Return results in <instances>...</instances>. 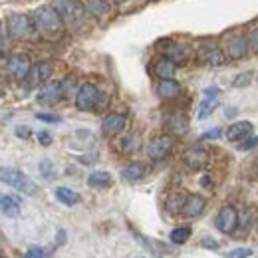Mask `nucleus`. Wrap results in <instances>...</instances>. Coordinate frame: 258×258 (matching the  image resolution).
Masks as SVG:
<instances>
[{
    "label": "nucleus",
    "instance_id": "1",
    "mask_svg": "<svg viewBox=\"0 0 258 258\" xmlns=\"http://www.w3.org/2000/svg\"><path fill=\"white\" fill-rule=\"evenodd\" d=\"M64 18L58 14V10L54 6H40L32 12V22H34V30L40 32L42 36L54 40L62 34L64 28Z\"/></svg>",
    "mask_w": 258,
    "mask_h": 258
},
{
    "label": "nucleus",
    "instance_id": "2",
    "mask_svg": "<svg viewBox=\"0 0 258 258\" xmlns=\"http://www.w3.org/2000/svg\"><path fill=\"white\" fill-rule=\"evenodd\" d=\"M0 183H6L24 195L36 193V185L16 167H0Z\"/></svg>",
    "mask_w": 258,
    "mask_h": 258
},
{
    "label": "nucleus",
    "instance_id": "3",
    "mask_svg": "<svg viewBox=\"0 0 258 258\" xmlns=\"http://www.w3.org/2000/svg\"><path fill=\"white\" fill-rule=\"evenodd\" d=\"M6 30L12 38H28L34 30V22L32 16H26V14H20V12H12L8 14L6 18Z\"/></svg>",
    "mask_w": 258,
    "mask_h": 258
},
{
    "label": "nucleus",
    "instance_id": "4",
    "mask_svg": "<svg viewBox=\"0 0 258 258\" xmlns=\"http://www.w3.org/2000/svg\"><path fill=\"white\" fill-rule=\"evenodd\" d=\"M32 70V64H30V58L28 54H12L8 58V74L14 82H26L28 74Z\"/></svg>",
    "mask_w": 258,
    "mask_h": 258
},
{
    "label": "nucleus",
    "instance_id": "5",
    "mask_svg": "<svg viewBox=\"0 0 258 258\" xmlns=\"http://www.w3.org/2000/svg\"><path fill=\"white\" fill-rule=\"evenodd\" d=\"M99 99H101V94L94 84H84L76 96V107L82 109V111H92L99 105Z\"/></svg>",
    "mask_w": 258,
    "mask_h": 258
},
{
    "label": "nucleus",
    "instance_id": "6",
    "mask_svg": "<svg viewBox=\"0 0 258 258\" xmlns=\"http://www.w3.org/2000/svg\"><path fill=\"white\" fill-rule=\"evenodd\" d=\"M238 213H236V209L232 207V205H225L221 211H219V215H217V221H215V225L217 228L221 230V232H225V234H230V232H234L236 230V226H238Z\"/></svg>",
    "mask_w": 258,
    "mask_h": 258
},
{
    "label": "nucleus",
    "instance_id": "7",
    "mask_svg": "<svg viewBox=\"0 0 258 258\" xmlns=\"http://www.w3.org/2000/svg\"><path fill=\"white\" fill-rule=\"evenodd\" d=\"M171 149H173V139L169 135H159L149 143L147 155L151 161H163L165 157H169Z\"/></svg>",
    "mask_w": 258,
    "mask_h": 258
},
{
    "label": "nucleus",
    "instance_id": "8",
    "mask_svg": "<svg viewBox=\"0 0 258 258\" xmlns=\"http://www.w3.org/2000/svg\"><path fill=\"white\" fill-rule=\"evenodd\" d=\"M66 94V88L62 82H48V84H44L42 86V90L38 92V99L42 101V103H48V105H52V103H58Z\"/></svg>",
    "mask_w": 258,
    "mask_h": 258
},
{
    "label": "nucleus",
    "instance_id": "9",
    "mask_svg": "<svg viewBox=\"0 0 258 258\" xmlns=\"http://www.w3.org/2000/svg\"><path fill=\"white\" fill-rule=\"evenodd\" d=\"M183 161L189 169L193 171H201L209 165V151L203 149V147H189L183 155Z\"/></svg>",
    "mask_w": 258,
    "mask_h": 258
},
{
    "label": "nucleus",
    "instance_id": "10",
    "mask_svg": "<svg viewBox=\"0 0 258 258\" xmlns=\"http://www.w3.org/2000/svg\"><path fill=\"white\" fill-rule=\"evenodd\" d=\"M52 6L58 10V14L64 20H78L82 14V8L78 0H52Z\"/></svg>",
    "mask_w": 258,
    "mask_h": 258
},
{
    "label": "nucleus",
    "instance_id": "11",
    "mask_svg": "<svg viewBox=\"0 0 258 258\" xmlns=\"http://www.w3.org/2000/svg\"><path fill=\"white\" fill-rule=\"evenodd\" d=\"M219 94H221V90H219V88H207V90H205V97H203L201 107H199V117H201V119L209 117V115L217 109Z\"/></svg>",
    "mask_w": 258,
    "mask_h": 258
},
{
    "label": "nucleus",
    "instance_id": "12",
    "mask_svg": "<svg viewBox=\"0 0 258 258\" xmlns=\"http://www.w3.org/2000/svg\"><path fill=\"white\" fill-rule=\"evenodd\" d=\"M205 205H207V201L201 195H189V197H185L181 215L187 217V219H195V217H199L205 211Z\"/></svg>",
    "mask_w": 258,
    "mask_h": 258
},
{
    "label": "nucleus",
    "instance_id": "13",
    "mask_svg": "<svg viewBox=\"0 0 258 258\" xmlns=\"http://www.w3.org/2000/svg\"><path fill=\"white\" fill-rule=\"evenodd\" d=\"M189 129V119L183 111H173L167 117V131L171 135H185Z\"/></svg>",
    "mask_w": 258,
    "mask_h": 258
},
{
    "label": "nucleus",
    "instance_id": "14",
    "mask_svg": "<svg viewBox=\"0 0 258 258\" xmlns=\"http://www.w3.org/2000/svg\"><path fill=\"white\" fill-rule=\"evenodd\" d=\"M123 127H125V117L119 115V113H109V115H105L103 121H101V131H103V135H107V137H113V135L121 133Z\"/></svg>",
    "mask_w": 258,
    "mask_h": 258
},
{
    "label": "nucleus",
    "instance_id": "15",
    "mask_svg": "<svg viewBox=\"0 0 258 258\" xmlns=\"http://www.w3.org/2000/svg\"><path fill=\"white\" fill-rule=\"evenodd\" d=\"M50 74H52V64L50 62H40V64L34 66L32 70H30V74L26 78V86L34 88L38 84H44L50 78Z\"/></svg>",
    "mask_w": 258,
    "mask_h": 258
},
{
    "label": "nucleus",
    "instance_id": "16",
    "mask_svg": "<svg viewBox=\"0 0 258 258\" xmlns=\"http://www.w3.org/2000/svg\"><path fill=\"white\" fill-rule=\"evenodd\" d=\"M226 50H228V58L238 60V58L246 56V52H248V40L244 36H234V38L228 40V48Z\"/></svg>",
    "mask_w": 258,
    "mask_h": 258
},
{
    "label": "nucleus",
    "instance_id": "17",
    "mask_svg": "<svg viewBox=\"0 0 258 258\" xmlns=\"http://www.w3.org/2000/svg\"><path fill=\"white\" fill-rule=\"evenodd\" d=\"M252 133V123L250 121H236L226 129V137L228 141H242Z\"/></svg>",
    "mask_w": 258,
    "mask_h": 258
},
{
    "label": "nucleus",
    "instance_id": "18",
    "mask_svg": "<svg viewBox=\"0 0 258 258\" xmlns=\"http://www.w3.org/2000/svg\"><path fill=\"white\" fill-rule=\"evenodd\" d=\"M0 211L6 217H18V213H20V199L12 197V195L0 193Z\"/></svg>",
    "mask_w": 258,
    "mask_h": 258
},
{
    "label": "nucleus",
    "instance_id": "19",
    "mask_svg": "<svg viewBox=\"0 0 258 258\" xmlns=\"http://www.w3.org/2000/svg\"><path fill=\"white\" fill-rule=\"evenodd\" d=\"M153 72H155V76L161 78V80H173V78H175V72H177V64L171 62L169 58H161V60L155 62Z\"/></svg>",
    "mask_w": 258,
    "mask_h": 258
},
{
    "label": "nucleus",
    "instance_id": "20",
    "mask_svg": "<svg viewBox=\"0 0 258 258\" xmlns=\"http://www.w3.org/2000/svg\"><path fill=\"white\" fill-rule=\"evenodd\" d=\"M157 94L163 99H175V97L181 96V86L175 80H161L157 86Z\"/></svg>",
    "mask_w": 258,
    "mask_h": 258
},
{
    "label": "nucleus",
    "instance_id": "21",
    "mask_svg": "<svg viewBox=\"0 0 258 258\" xmlns=\"http://www.w3.org/2000/svg\"><path fill=\"white\" fill-rule=\"evenodd\" d=\"M119 149H121V153H125V155L137 153V151L141 149V135H139V133H129V135H125V137L121 139V143H119Z\"/></svg>",
    "mask_w": 258,
    "mask_h": 258
},
{
    "label": "nucleus",
    "instance_id": "22",
    "mask_svg": "<svg viewBox=\"0 0 258 258\" xmlns=\"http://www.w3.org/2000/svg\"><path fill=\"white\" fill-rule=\"evenodd\" d=\"M165 58H169L175 64H185L187 62V50L181 44H173L169 42V46L165 48Z\"/></svg>",
    "mask_w": 258,
    "mask_h": 258
},
{
    "label": "nucleus",
    "instance_id": "23",
    "mask_svg": "<svg viewBox=\"0 0 258 258\" xmlns=\"http://www.w3.org/2000/svg\"><path fill=\"white\" fill-rule=\"evenodd\" d=\"M201 60L207 66H223L226 62L225 54L219 50V48H205L203 54H201Z\"/></svg>",
    "mask_w": 258,
    "mask_h": 258
},
{
    "label": "nucleus",
    "instance_id": "24",
    "mask_svg": "<svg viewBox=\"0 0 258 258\" xmlns=\"http://www.w3.org/2000/svg\"><path fill=\"white\" fill-rule=\"evenodd\" d=\"M88 183H90V187H94V189H107V187H111L113 179H111V175H109L107 171H96V173L90 175Z\"/></svg>",
    "mask_w": 258,
    "mask_h": 258
},
{
    "label": "nucleus",
    "instance_id": "25",
    "mask_svg": "<svg viewBox=\"0 0 258 258\" xmlns=\"http://www.w3.org/2000/svg\"><path fill=\"white\" fill-rule=\"evenodd\" d=\"M145 175H147V167H145L143 163H131V165H127V167L123 169V177H125L127 181H131V183L141 181Z\"/></svg>",
    "mask_w": 258,
    "mask_h": 258
},
{
    "label": "nucleus",
    "instance_id": "26",
    "mask_svg": "<svg viewBox=\"0 0 258 258\" xmlns=\"http://www.w3.org/2000/svg\"><path fill=\"white\" fill-rule=\"evenodd\" d=\"M56 199L66 205V207H74V205H78L80 203V195L76 193V191H72V189H68V187H58L56 189Z\"/></svg>",
    "mask_w": 258,
    "mask_h": 258
},
{
    "label": "nucleus",
    "instance_id": "27",
    "mask_svg": "<svg viewBox=\"0 0 258 258\" xmlns=\"http://www.w3.org/2000/svg\"><path fill=\"white\" fill-rule=\"evenodd\" d=\"M86 10L94 14L96 18H101L109 12V2L107 0H86Z\"/></svg>",
    "mask_w": 258,
    "mask_h": 258
},
{
    "label": "nucleus",
    "instance_id": "28",
    "mask_svg": "<svg viewBox=\"0 0 258 258\" xmlns=\"http://www.w3.org/2000/svg\"><path fill=\"white\" fill-rule=\"evenodd\" d=\"M191 226H179V228H175V230H171V234H169V238H171V242H175V244H185L189 238H191Z\"/></svg>",
    "mask_w": 258,
    "mask_h": 258
},
{
    "label": "nucleus",
    "instance_id": "29",
    "mask_svg": "<svg viewBox=\"0 0 258 258\" xmlns=\"http://www.w3.org/2000/svg\"><path fill=\"white\" fill-rule=\"evenodd\" d=\"M183 203H185V197H183V195H171V197L167 199V211H169L171 215H181Z\"/></svg>",
    "mask_w": 258,
    "mask_h": 258
},
{
    "label": "nucleus",
    "instance_id": "30",
    "mask_svg": "<svg viewBox=\"0 0 258 258\" xmlns=\"http://www.w3.org/2000/svg\"><path fill=\"white\" fill-rule=\"evenodd\" d=\"M40 173L46 177V179H52L54 177V165H52V161H48V159H44V161H40Z\"/></svg>",
    "mask_w": 258,
    "mask_h": 258
},
{
    "label": "nucleus",
    "instance_id": "31",
    "mask_svg": "<svg viewBox=\"0 0 258 258\" xmlns=\"http://www.w3.org/2000/svg\"><path fill=\"white\" fill-rule=\"evenodd\" d=\"M250 78H252V74H250V72H244V74H240V76L232 82V86H234V88H244V86L250 84Z\"/></svg>",
    "mask_w": 258,
    "mask_h": 258
},
{
    "label": "nucleus",
    "instance_id": "32",
    "mask_svg": "<svg viewBox=\"0 0 258 258\" xmlns=\"http://www.w3.org/2000/svg\"><path fill=\"white\" fill-rule=\"evenodd\" d=\"M258 145V137H246V139H242L240 143H238V149L240 151H248V149H252V147H256Z\"/></svg>",
    "mask_w": 258,
    "mask_h": 258
},
{
    "label": "nucleus",
    "instance_id": "33",
    "mask_svg": "<svg viewBox=\"0 0 258 258\" xmlns=\"http://www.w3.org/2000/svg\"><path fill=\"white\" fill-rule=\"evenodd\" d=\"M252 256V250L250 248H234V250H230L228 252V258H250Z\"/></svg>",
    "mask_w": 258,
    "mask_h": 258
},
{
    "label": "nucleus",
    "instance_id": "34",
    "mask_svg": "<svg viewBox=\"0 0 258 258\" xmlns=\"http://www.w3.org/2000/svg\"><path fill=\"white\" fill-rule=\"evenodd\" d=\"M36 117L40 121H46V123H60L62 121L60 115H50V113H36Z\"/></svg>",
    "mask_w": 258,
    "mask_h": 258
},
{
    "label": "nucleus",
    "instance_id": "35",
    "mask_svg": "<svg viewBox=\"0 0 258 258\" xmlns=\"http://www.w3.org/2000/svg\"><path fill=\"white\" fill-rule=\"evenodd\" d=\"M38 141H40V145L48 147V145L52 143V135H50L48 131H40V133H38Z\"/></svg>",
    "mask_w": 258,
    "mask_h": 258
},
{
    "label": "nucleus",
    "instance_id": "36",
    "mask_svg": "<svg viewBox=\"0 0 258 258\" xmlns=\"http://www.w3.org/2000/svg\"><path fill=\"white\" fill-rule=\"evenodd\" d=\"M244 215H246V217H244V219H242V221L238 223V225H240V228H242V230H246V228H250V225H252V217H254L252 213L248 215V211H246Z\"/></svg>",
    "mask_w": 258,
    "mask_h": 258
},
{
    "label": "nucleus",
    "instance_id": "37",
    "mask_svg": "<svg viewBox=\"0 0 258 258\" xmlns=\"http://www.w3.org/2000/svg\"><path fill=\"white\" fill-rule=\"evenodd\" d=\"M26 258H46V252L40 250V248H30V250L26 252Z\"/></svg>",
    "mask_w": 258,
    "mask_h": 258
},
{
    "label": "nucleus",
    "instance_id": "38",
    "mask_svg": "<svg viewBox=\"0 0 258 258\" xmlns=\"http://www.w3.org/2000/svg\"><path fill=\"white\" fill-rule=\"evenodd\" d=\"M203 246H207V248H213V250H217V248H219V242L207 236V238H203Z\"/></svg>",
    "mask_w": 258,
    "mask_h": 258
},
{
    "label": "nucleus",
    "instance_id": "39",
    "mask_svg": "<svg viewBox=\"0 0 258 258\" xmlns=\"http://www.w3.org/2000/svg\"><path fill=\"white\" fill-rule=\"evenodd\" d=\"M217 137H221V129H211V131H207L205 135H203V139H217Z\"/></svg>",
    "mask_w": 258,
    "mask_h": 258
},
{
    "label": "nucleus",
    "instance_id": "40",
    "mask_svg": "<svg viewBox=\"0 0 258 258\" xmlns=\"http://www.w3.org/2000/svg\"><path fill=\"white\" fill-rule=\"evenodd\" d=\"M16 135L22 137V139H28L30 137V129L28 127H16Z\"/></svg>",
    "mask_w": 258,
    "mask_h": 258
},
{
    "label": "nucleus",
    "instance_id": "41",
    "mask_svg": "<svg viewBox=\"0 0 258 258\" xmlns=\"http://www.w3.org/2000/svg\"><path fill=\"white\" fill-rule=\"evenodd\" d=\"M4 48H6V32H4V28L0 24V54L4 52Z\"/></svg>",
    "mask_w": 258,
    "mask_h": 258
},
{
    "label": "nucleus",
    "instance_id": "42",
    "mask_svg": "<svg viewBox=\"0 0 258 258\" xmlns=\"http://www.w3.org/2000/svg\"><path fill=\"white\" fill-rule=\"evenodd\" d=\"M250 46H252L254 52H258V28L252 32V36H250Z\"/></svg>",
    "mask_w": 258,
    "mask_h": 258
},
{
    "label": "nucleus",
    "instance_id": "43",
    "mask_svg": "<svg viewBox=\"0 0 258 258\" xmlns=\"http://www.w3.org/2000/svg\"><path fill=\"white\" fill-rule=\"evenodd\" d=\"M115 2H117V4H125L127 0H115Z\"/></svg>",
    "mask_w": 258,
    "mask_h": 258
}]
</instances>
